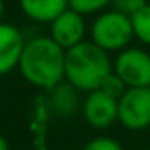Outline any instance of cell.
<instances>
[{
  "instance_id": "obj_1",
  "label": "cell",
  "mask_w": 150,
  "mask_h": 150,
  "mask_svg": "<svg viewBox=\"0 0 150 150\" xmlns=\"http://www.w3.org/2000/svg\"><path fill=\"white\" fill-rule=\"evenodd\" d=\"M65 52L51 37H35L25 44L18 70L32 86L52 91L65 80Z\"/></svg>"
},
{
  "instance_id": "obj_2",
  "label": "cell",
  "mask_w": 150,
  "mask_h": 150,
  "mask_svg": "<svg viewBox=\"0 0 150 150\" xmlns=\"http://www.w3.org/2000/svg\"><path fill=\"white\" fill-rule=\"evenodd\" d=\"M113 72L108 52L91 40H84L65 52V79L77 91H98L101 82Z\"/></svg>"
},
{
  "instance_id": "obj_3",
  "label": "cell",
  "mask_w": 150,
  "mask_h": 150,
  "mask_svg": "<svg viewBox=\"0 0 150 150\" xmlns=\"http://www.w3.org/2000/svg\"><path fill=\"white\" fill-rule=\"evenodd\" d=\"M133 38L134 32L131 18L115 9L101 12L91 25V42L105 52H120L127 49Z\"/></svg>"
},
{
  "instance_id": "obj_4",
  "label": "cell",
  "mask_w": 150,
  "mask_h": 150,
  "mask_svg": "<svg viewBox=\"0 0 150 150\" xmlns=\"http://www.w3.org/2000/svg\"><path fill=\"white\" fill-rule=\"evenodd\" d=\"M113 74L127 89L150 87V52L140 47H127L120 51L113 61Z\"/></svg>"
},
{
  "instance_id": "obj_5",
  "label": "cell",
  "mask_w": 150,
  "mask_h": 150,
  "mask_svg": "<svg viewBox=\"0 0 150 150\" xmlns=\"http://www.w3.org/2000/svg\"><path fill=\"white\" fill-rule=\"evenodd\" d=\"M117 120L129 131H142L150 126V87L127 89L119 100Z\"/></svg>"
},
{
  "instance_id": "obj_6",
  "label": "cell",
  "mask_w": 150,
  "mask_h": 150,
  "mask_svg": "<svg viewBox=\"0 0 150 150\" xmlns=\"http://www.w3.org/2000/svg\"><path fill=\"white\" fill-rule=\"evenodd\" d=\"M82 113L89 126L105 129L110 127L119 115V100L105 94L103 91H93L82 103Z\"/></svg>"
},
{
  "instance_id": "obj_7",
  "label": "cell",
  "mask_w": 150,
  "mask_h": 150,
  "mask_svg": "<svg viewBox=\"0 0 150 150\" xmlns=\"http://www.w3.org/2000/svg\"><path fill=\"white\" fill-rule=\"evenodd\" d=\"M49 37L65 51L79 45L80 42H84V37H86L84 16L72 11V9H67L63 14H59L51 23V35Z\"/></svg>"
},
{
  "instance_id": "obj_8",
  "label": "cell",
  "mask_w": 150,
  "mask_h": 150,
  "mask_svg": "<svg viewBox=\"0 0 150 150\" xmlns=\"http://www.w3.org/2000/svg\"><path fill=\"white\" fill-rule=\"evenodd\" d=\"M25 44L26 40L19 28L0 21V75L18 68Z\"/></svg>"
},
{
  "instance_id": "obj_9",
  "label": "cell",
  "mask_w": 150,
  "mask_h": 150,
  "mask_svg": "<svg viewBox=\"0 0 150 150\" xmlns=\"http://www.w3.org/2000/svg\"><path fill=\"white\" fill-rule=\"evenodd\" d=\"M23 14L37 23H52L68 9V0H19Z\"/></svg>"
},
{
  "instance_id": "obj_10",
  "label": "cell",
  "mask_w": 150,
  "mask_h": 150,
  "mask_svg": "<svg viewBox=\"0 0 150 150\" xmlns=\"http://www.w3.org/2000/svg\"><path fill=\"white\" fill-rule=\"evenodd\" d=\"M47 107H49L51 112H54L59 117H72L79 110V107H80L79 91L75 89L72 84L61 82L52 91H49Z\"/></svg>"
},
{
  "instance_id": "obj_11",
  "label": "cell",
  "mask_w": 150,
  "mask_h": 150,
  "mask_svg": "<svg viewBox=\"0 0 150 150\" xmlns=\"http://www.w3.org/2000/svg\"><path fill=\"white\" fill-rule=\"evenodd\" d=\"M131 23L134 38H138L145 45H150V4H147L140 12L131 18Z\"/></svg>"
},
{
  "instance_id": "obj_12",
  "label": "cell",
  "mask_w": 150,
  "mask_h": 150,
  "mask_svg": "<svg viewBox=\"0 0 150 150\" xmlns=\"http://www.w3.org/2000/svg\"><path fill=\"white\" fill-rule=\"evenodd\" d=\"M113 0H68V9L86 16L103 11L107 5H110Z\"/></svg>"
},
{
  "instance_id": "obj_13",
  "label": "cell",
  "mask_w": 150,
  "mask_h": 150,
  "mask_svg": "<svg viewBox=\"0 0 150 150\" xmlns=\"http://www.w3.org/2000/svg\"><path fill=\"white\" fill-rule=\"evenodd\" d=\"M100 91H103L105 94L112 96V98H115V100H120V96L127 91V87H126V84H124V82H122V80L112 72V74L101 82Z\"/></svg>"
},
{
  "instance_id": "obj_14",
  "label": "cell",
  "mask_w": 150,
  "mask_h": 150,
  "mask_svg": "<svg viewBox=\"0 0 150 150\" xmlns=\"http://www.w3.org/2000/svg\"><path fill=\"white\" fill-rule=\"evenodd\" d=\"M82 150H124V149L117 140H113L110 136H96V138L89 140L82 147Z\"/></svg>"
},
{
  "instance_id": "obj_15",
  "label": "cell",
  "mask_w": 150,
  "mask_h": 150,
  "mask_svg": "<svg viewBox=\"0 0 150 150\" xmlns=\"http://www.w3.org/2000/svg\"><path fill=\"white\" fill-rule=\"evenodd\" d=\"M113 9L115 11H119V12H122V14H126V16H129V18H133L136 12H140L149 2L147 0H113Z\"/></svg>"
},
{
  "instance_id": "obj_16",
  "label": "cell",
  "mask_w": 150,
  "mask_h": 150,
  "mask_svg": "<svg viewBox=\"0 0 150 150\" xmlns=\"http://www.w3.org/2000/svg\"><path fill=\"white\" fill-rule=\"evenodd\" d=\"M0 150H9V143L4 136H0Z\"/></svg>"
},
{
  "instance_id": "obj_17",
  "label": "cell",
  "mask_w": 150,
  "mask_h": 150,
  "mask_svg": "<svg viewBox=\"0 0 150 150\" xmlns=\"http://www.w3.org/2000/svg\"><path fill=\"white\" fill-rule=\"evenodd\" d=\"M4 16V0H0V19Z\"/></svg>"
},
{
  "instance_id": "obj_18",
  "label": "cell",
  "mask_w": 150,
  "mask_h": 150,
  "mask_svg": "<svg viewBox=\"0 0 150 150\" xmlns=\"http://www.w3.org/2000/svg\"><path fill=\"white\" fill-rule=\"evenodd\" d=\"M147 150H150V149H147Z\"/></svg>"
}]
</instances>
